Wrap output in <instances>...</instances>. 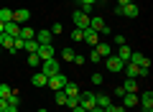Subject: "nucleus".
I'll return each instance as SVG.
<instances>
[{
	"instance_id": "0eeeda50",
	"label": "nucleus",
	"mask_w": 153,
	"mask_h": 112,
	"mask_svg": "<svg viewBox=\"0 0 153 112\" xmlns=\"http://www.w3.org/2000/svg\"><path fill=\"white\" fill-rule=\"evenodd\" d=\"M28 18H31L28 8H21V10H13V23H18V26H28Z\"/></svg>"
},
{
	"instance_id": "37998d69",
	"label": "nucleus",
	"mask_w": 153,
	"mask_h": 112,
	"mask_svg": "<svg viewBox=\"0 0 153 112\" xmlns=\"http://www.w3.org/2000/svg\"><path fill=\"white\" fill-rule=\"evenodd\" d=\"M79 3H89V5H94V3H97V0H79Z\"/></svg>"
},
{
	"instance_id": "4be33fe9",
	"label": "nucleus",
	"mask_w": 153,
	"mask_h": 112,
	"mask_svg": "<svg viewBox=\"0 0 153 112\" xmlns=\"http://www.w3.org/2000/svg\"><path fill=\"white\" fill-rule=\"evenodd\" d=\"M18 31H21V26H18V23H5V31H3V33H5V36H18Z\"/></svg>"
},
{
	"instance_id": "f03ea898",
	"label": "nucleus",
	"mask_w": 153,
	"mask_h": 112,
	"mask_svg": "<svg viewBox=\"0 0 153 112\" xmlns=\"http://www.w3.org/2000/svg\"><path fill=\"white\" fill-rule=\"evenodd\" d=\"M123 71L128 74V79H140V76H148V69H140V66L133 64V61H128V64L123 66Z\"/></svg>"
},
{
	"instance_id": "6ab92c4d",
	"label": "nucleus",
	"mask_w": 153,
	"mask_h": 112,
	"mask_svg": "<svg viewBox=\"0 0 153 112\" xmlns=\"http://www.w3.org/2000/svg\"><path fill=\"white\" fill-rule=\"evenodd\" d=\"M123 16L135 18V16H138V5H135V3H128V5H123Z\"/></svg>"
},
{
	"instance_id": "4468645a",
	"label": "nucleus",
	"mask_w": 153,
	"mask_h": 112,
	"mask_svg": "<svg viewBox=\"0 0 153 112\" xmlns=\"http://www.w3.org/2000/svg\"><path fill=\"white\" fill-rule=\"evenodd\" d=\"M33 36H36V31H33L31 26H21V31H18V38H23V41H31Z\"/></svg>"
},
{
	"instance_id": "423d86ee",
	"label": "nucleus",
	"mask_w": 153,
	"mask_h": 112,
	"mask_svg": "<svg viewBox=\"0 0 153 112\" xmlns=\"http://www.w3.org/2000/svg\"><path fill=\"white\" fill-rule=\"evenodd\" d=\"M74 28H79V31H84V28H89V16L87 13H82V10H76L74 16Z\"/></svg>"
},
{
	"instance_id": "f704fd0d",
	"label": "nucleus",
	"mask_w": 153,
	"mask_h": 112,
	"mask_svg": "<svg viewBox=\"0 0 153 112\" xmlns=\"http://www.w3.org/2000/svg\"><path fill=\"white\" fill-rule=\"evenodd\" d=\"M71 38H74V41H82V38H84V31H79V28H74V31H71Z\"/></svg>"
},
{
	"instance_id": "1a4fd4ad",
	"label": "nucleus",
	"mask_w": 153,
	"mask_h": 112,
	"mask_svg": "<svg viewBox=\"0 0 153 112\" xmlns=\"http://www.w3.org/2000/svg\"><path fill=\"white\" fill-rule=\"evenodd\" d=\"M105 61H107V69H110V71H115V74H120L123 66H125L120 59H117V56H105Z\"/></svg>"
},
{
	"instance_id": "f8f14e48",
	"label": "nucleus",
	"mask_w": 153,
	"mask_h": 112,
	"mask_svg": "<svg viewBox=\"0 0 153 112\" xmlns=\"http://www.w3.org/2000/svg\"><path fill=\"white\" fill-rule=\"evenodd\" d=\"M120 99H123V107H125V110H130V107L138 105V94H133V92H125Z\"/></svg>"
},
{
	"instance_id": "a211bd4d",
	"label": "nucleus",
	"mask_w": 153,
	"mask_h": 112,
	"mask_svg": "<svg viewBox=\"0 0 153 112\" xmlns=\"http://www.w3.org/2000/svg\"><path fill=\"white\" fill-rule=\"evenodd\" d=\"M0 46H3V51H13V36L0 33Z\"/></svg>"
},
{
	"instance_id": "4c0bfd02",
	"label": "nucleus",
	"mask_w": 153,
	"mask_h": 112,
	"mask_svg": "<svg viewBox=\"0 0 153 112\" xmlns=\"http://www.w3.org/2000/svg\"><path fill=\"white\" fill-rule=\"evenodd\" d=\"M112 41H115V46H123V43H125V36H115Z\"/></svg>"
},
{
	"instance_id": "c9c22d12",
	"label": "nucleus",
	"mask_w": 153,
	"mask_h": 112,
	"mask_svg": "<svg viewBox=\"0 0 153 112\" xmlns=\"http://www.w3.org/2000/svg\"><path fill=\"white\" fill-rule=\"evenodd\" d=\"M89 79H92V84H102V79H105V76L100 74V71H94V74L89 76Z\"/></svg>"
},
{
	"instance_id": "a18cd8bd",
	"label": "nucleus",
	"mask_w": 153,
	"mask_h": 112,
	"mask_svg": "<svg viewBox=\"0 0 153 112\" xmlns=\"http://www.w3.org/2000/svg\"><path fill=\"white\" fill-rule=\"evenodd\" d=\"M3 31H5V23H0V33H3Z\"/></svg>"
},
{
	"instance_id": "f3484780",
	"label": "nucleus",
	"mask_w": 153,
	"mask_h": 112,
	"mask_svg": "<svg viewBox=\"0 0 153 112\" xmlns=\"http://www.w3.org/2000/svg\"><path fill=\"white\" fill-rule=\"evenodd\" d=\"M33 38H36L38 43H51V38H54V36H51V31H46V28H44V31H38Z\"/></svg>"
},
{
	"instance_id": "7ed1b4c3",
	"label": "nucleus",
	"mask_w": 153,
	"mask_h": 112,
	"mask_svg": "<svg viewBox=\"0 0 153 112\" xmlns=\"http://www.w3.org/2000/svg\"><path fill=\"white\" fill-rule=\"evenodd\" d=\"M89 28H92V31H97L100 36H110V28H107V23H105L100 16H89Z\"/></svg>"
},
{
	"instance_id": "9d476101",
	"label": "nucleus",
	"mask_w": 153,
	"mask_h": 112,
	"mask_svg": "<svg viewBox=\"0 0 153 112\" xmlns=\"http://www.w3.org/2000/svg\"><path fill=\"white\" fill-rule=\"evenodd\" d=\"M130 61H133V64H138L140 69H148V66H151V59H148V56H143V53H138V51L130 53Z\"/></svg>"
},
{
	"instance_id": "58836bf2",
	"label": "nucleus",
	"mask_w": 153,
	"mask_h": 112,
	"mask_svg": "<svg viewBox=\"0 0 153 112\" xmlns=\"http://www.w3.org/2000/svg\"><path fill=\"white\" fill-rule=\"evenodd\" d=\"M71 61H74V64H79V66H82V64H84V56H76V53H74V59H71Z\"/></svg>"
},
{
	"instance_id": "c03bdc74",
	"label": "nucleus",
	"mask_w": 153,
	"mask_h": 112,
	"mask_svg": "<svg viewBox=\"0 0 153 112\" xmlns=\"http://www.w3.org/2000/svg\"><path fill=\"white\" fill-rule=\"evenodd\" d=\"M71 112H87V110H82V107H74V110H71Z\"/></svg>"
},
{
	"instance_id": "de8ad7c7",
	"label": "nucleus",
	"mask_w": 153,
	"mask_h": 112,
	"mask_svg": "<svg viewBox=\"0 0 153 112\" xmlns=\"http://www.w3.org/2000/svg\"><path fill=\"white\" fill-rule=\"evenodd\" d=\"M0 53H3V46H0Z\"/></svg>"
},
{
	"instance_id": "c85d7f7f",
	"label": "nucleus",
	"mask_w": 153,
	"mask_h": 112,
	"mask_svg": "<svg viewBox=\"0 0 153 112\" xmlns=\"http://www.w3.org/2000/svg\"><path fill=\"white\" fill-rule=\"evenodd\" d=\"M5 102H8V105H16V107H18V105H21V94H18V92L13 89V92H10V97H8Z\"/></svg>"
},
{
	"instance_id": "20e7f679",
	"label": "nucleus",
	"mask_w": 153,
	"mask_h": 112,
	"mask_svg": "<svg viewBox=\"0 0 153 112\" xmlns=\"http://www.w3.org/2000/svg\"><path fill=\"white\" fill-rule=\"evenodd\" d=\"M66 82H69V79H66V74H61V71H59V74L49 76V82H46V87H51L54 92H59V89H64V84H66Z\"/></svg>"
},
{
	"instance_id": "412c9836",
	"label": "nucleus",
	"mask_w": 153,
	"mask_h": 112,
	"mask_svg": "<svg viewBox=\"0 0 153 112\" xmlns=\"http://www.w3.org/2000/svg\"><path fill=\"white\" fill-rule=\"evenodd\" d=\"M64 92H66V97H76V94H79V87H76L74 82H66V84H64Z\"/></svg>"
},
{
	"instance_id": "49530a36",
	"label": "nucleus",
	"mask_w": 153,
	"mask_h": 112,
	"mask_svg": "<svg viewBox=\"0 0 153 112\" xmlns=\"http://www.w3.org/2000/svg\"><path fill=\"white\" fill-rule=\"evenodd\" d=\"M38 112H46V107H41V110H38Z\"/></svg>"
},
{
	"instance_id": "f257e3e1",
	"label": "nucleus",
	"mask_w": 153,
	"mask_h": 112,
	"mask_svg": "<svg viewBox=\"0 0 153 112\" xmlns=\"http://www.w3.org/2000/svg\"><path fill=\"white\" fill-rule=\"evenodd\" d=\"M61 71V64H59V59H46V61H41V74H46V76H54V74H59Z\"/></svg>"
},
{
	"instance_id": "6e6552de",
	"label": "nucleus",
	"mask_w": 153,
	"mask_h": 112,
	"mask_svg": "<svg viewBox=\"0 0 153 112\" xmlns=\"http://www.w3.org/2000/svg\"><path fill=\"white\" fill-rule=\"evenodd\" d=\"M38 59H41V61H46V59H54V46H51V43H41V46H38Z\"/></svg>"
},
{
	"instance_id": "aec40b11",
	"label": "nucleus",
	"mask_w": 153,
	"mask_h": 112,
	"mask_svg": "<svg viewBox=\"0 0 153 112\" xmlns=\"http://www.w3.org/2000/svg\"><path fill=\"white\" fill-rule=\"evenodd\" d=\"M94 105H97V107H102V110H105L107 105H112V99H110L107 94H94Z\"/></svg>"
},
{
	"instance_id": "ddd939ff",
	"label": "nucleus",
	"mask_w": 153,
	"mask_h": 112,
	"mask_svg": "<svg viewBox=\"0 0 153 112\" xmlns=\"http://www.w3.org/2000/svg\"><path fill=\"white\" fill-rule=\"evenodd\" d=\"M94 51H97L100 56H102V59H105V56H112V46H110L107 41H100L97 46H94Z\"/></svg>"
},
{
	"instance_id": "2f4dec72",
	"label": "nucleus",
	"mask_w": 153,
	"mask_h": 112,
	"mask_svg": "<svg viewBox=\"0 0 153 112\" xmlns=\"http://www.w3.org/2000/svg\"><path fill=\"white\" fill-rule=\"evenodd\" d=\"M105 112H128V110L123 105H107V107H105Z\"/></svg>"
},
{
	"instance_id": "9b49d317",
	"label": "nucleus",
	"mask_w": 153,
	"mask_h": 112,
	"mask_svg": "<svg viewBox=\"0 0 153 112\" xmlns=\"http://www.w3.org/2000/svg\"><path fill=\"white\" fill-rule=\"evenodd\" d=\"M82 41H87L89 43V46H97V43H100V33L97 31H92V28H84V38H82Z\"/></svg>"
},
{
	"instance_id": "b1692460",
	"label": "nucleus",
	"mask_w": 153,
	"mask_h": 112,
	"mask_svg": "<svg viewBox=\"0 0 153 112\" xmlns=\"http://www.w3.org/2000/svg\"><path fill=\"white\" fill-rule=\"evenodd\" d=\"M13 21V10L10 8H0V23H10Z\"/></svg>"
},
{
	"instance_id": "ea45409f",
	"label": "nucleus",
	"mask_w": 153,
	"mask_h": 112,
	"mask_svg": "<svg viewBox=\"0 0 153 112\" xmlns=\"http://www.w3.org/2000/svg\"><path fill=\"white\" fill-rule=\"evenodd\" d=\"M3 112H18V107L16 105H5V110H3Z\"/></svg>"
},
{
	"instance_id": "7c9ffc66",
	"label": "nucleus",
	"mask_w": 153,
	"mask_h": 112,
	"mask_svg": "<svg viewBox=\"0 0 153 112\" xmlns=\"http://www.w3.org/2000/svg\"><path fill=\"white\" fill-rule=\"evenodd\" d=\"M10 92H13V87H8V84H0V97H3V99H8V97H10Z\"/></svg>"
},
{
	"instance_id": "c756f323",
	"label": "nucleus",
	"mask_w": 153,
	"mask_h": 112,
	"mask_svg": "<svg viewBox=\"0 0 153 112\" xmlns=\"http://www.w3.org/2000/svg\"><path fill=\"white\" fill-rule=\"evenodd\" d=\"M54 97H56V105H61V107L66 105V92H64V89H59V92H54Z\"/></svg>"
},
{
	"instance_id": "393cba45",
	"label": "nucleus",
	"mask_w": 153,
	"mask_h": 112,
	"mask_svg": "<svg viewBox=\"0 0 153 112\" xmlns=\"http://www.w3.org/2000/svg\"><path fill=\"white\" fill-rule=\"evenodd\" d=\"M38 46H41V43H38L36 38H31V41H26V48H23V51H28V53H36V51H38Z\"/></svg>"
},
{
	"instance_id": "a878e982",
	"label": "nucleus",
	"mask_w": 153,
	"mask_h": 112,
	"mask_svg": "<svg viewBox=\"0 0 153 112\" xmlns=\"http://www.w3.org/2000/svg\"><path fill=\"white\" fill-rule=\"evenodd\" d=\"M28 66H31V69H36V66H41V59H38V53H28Z\"/></svg>"
},
{
	"instance_id": "2eb2a0df",
	"label": "nucleus",
	"mask_w": 153,
	"mask_h": 112,
	"mask_svg": "<svg viewBox=\"0 0 153 112\" xmlns=\"http://www.w3.org/2000/svg\"><path fill=\"white\" fill-rule=\"evenodd\" d=\"M130 48H128V43H123V46H120V51H117V59H120L123 61V64H128V61H130Z\"/></svg>"
},
{
	"instance_id": "39448f33",
	"label": "nucleus",
	"mask_w": 153,
	"mask_h": 112,
	"mask_svg": "<svg viewBox=\"0 0 153 112\" xmlns=\"http://www.w3.org/2000/svg\"><path fill=\"white\" fill-rule=\"evenodd\" d=\"M138 105H140L143 112H153V92H143L138 97Z\"/></svg>"
},
{
	"instance_id": "5701e85b",
	"label": "nucleus",
	"mask_w": 153,
	"mask_h": 112,
	"mask_svg": "<svg viewBox=\"0 0 153 112\" xmlns=\"http://www.w3.org/2000/svg\"><path fill=\"white\" fill-rule=\"evenodd\" d=\"M123 89H125V92H133V94H138V79H125Z\"/></svg>"
},
{
	"instance_id": "e433bc0d",
	"label": "nucleus",
	"mask_w": 153,
	"mask_h": 112,
	"mask_svg": "<svg viewBox=\"0 0 153 112\" xmlns=\"http://www.w3.org/2000/svg\"><path fill=\"white\" fill-rule=\"evenodd\" d=\"M64 31V26H61V23H54V26H51V33H61Z\"/></svg>"
},
{
	"instance_id": "72a5a7b5",
	"label": "nucleus",
	"mask_w": 153,
	"mask_h": 112,
	"mask_svg": "<svg viewBox=\"0 0 153 112\" xmlns=\"http://www.w3.org/2000/svg\"><path fill=\"white\" fill-rule=\"evenodd\" d=\"M89 61H92V64H100V61H102V56H100V53L92 48V53H89Z\"/></svg>"
},
{
	"instance_id": "a19ab883",
	"label": "nucleus",
	"mask_w": 153,
	"mask_h": 112,
	"mask_svg": "<svg viewBox=\"0 0 153 112\" xmlns=\"http://www.w3.org/2000/svg\"><path fill=\"white\" fill-rule=\"evenodd\" d=\"M5 105H8V102H5V99H3V97H0V112L5 110Z\"/></svg>"
},
{
	"instance_id": "bb28decb",
	"label": "nucleus",
	"mask_w": 153,
	"mask_h": 112,
	"mask_svg": "<svg viewBox=\"0 0 153 112\" xmlns=\"http://www.w3.org/2000/svg\"><path fill=\"white\" fill-rule=\"evenodd\" d=\"M23 48H26V41L18 38V36H13V51H23ZM13 51H10V53H13Z\"/></svg>"
},
{
	"instance_id": "79ce46f5",
	"label": "nucleus",
	"mask_w": 153,
	"mask_h": 112,
	"mask_svg": "<svg viewBox=\"0 0 153 112\" xmlns=\"http://www.w3.org/2000/svg\"><path fill=\"white\" fill-rule=\"evenodd\" d=\"M128 3H133V0H117V5H128Z\"/></svg>"
},
{
	"instance_id": "cd10ccee",
	"label": "nucleus",
	"mask_w": 153,
	"mask_h": 112,
	"mask_svg": "<svg viewBox=\"0 0 153 112\" xmlns=\"http://www.w3.org/2000/svg\"><path fill=\"white\" fill-rule=\"evenodd\" d=\"M61 59H64V61H71V59H74V48H71V46H64V51H61Z\"/></svg>"
},
{
	"instance_id": "dca6fc26",
	"label": "nucleus",
	"mask_w": 153,
	"mask_h": 112,
	"mask_svg": "<svg viewBox=\"0 0 153 112\" xmlns=\"http://www.w3.org/2000/svg\"><path fill=\"white\" fill-rule=\"evenodd\" d=\"M31 82H33V87H46L49 76H46V74H41V71H36V74L31 76Z\"/></svg>"
},
{
	"instance_id": "473e14b6",
	"label": "nucleus",
	"mask_w": 153,
	"mask_h": 112,
	"mask_svg": "<svg viewBox=\"0 0 153 112\" xmlns=\"http://www.w3.org/2000/svg\"><path fill=\"white\" fill-rule=\"evenodd\" d=\"M66 107H71V110L79 107V94H76V97H66Z\"/></svg>"
}]
</instances>
